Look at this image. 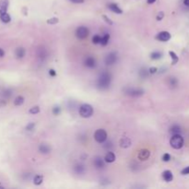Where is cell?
Masks as SVG:
<instances>
[{"instance_id": "28", "label": "cell", "mask_w": 189, "mask_h": 189, "mask_svg": "<svg viewBox=\"0 0 189 189\" xmlns=\"http://www.w3.org/2000/svg\"><path fill=\"white\" fill-rule=\"evenodd\" d=\"M29 113L31 114H37L40 113V107L39 106H33L30 109Z\"/></svg>"}, {"instance_id": "25", "label": "cell", "mask_w": 189, "mask_h": 189, "mask_svg": "<svg viewBox=\"0 0 189 189\" xmlns=\"http://www.w3.org/2000/svg\"><path fill=\"white\" fill-rule=\"evenodd\" d=\"M74 170H75V172L77 175H81V173H83L85 172V167L81 164H77L74 167Z\"/></svg>"}, {"instance_id": "7", "label": "cell", "mask_w": 189, "mask_h": 189, "mask_svg": "<svg viewBox=\"0 0 189 189\" xmlns=\"http://www.w3.org/2000/svg\"><path fill=\"white\" fill-rule=\"evenodd\" d=\"M116 61H117V54L116 52H111V53H109L106 55V57L104 59V62L107 66H112L114 64H116Z\"/></svg>"}, {"instance_id": "17", "label": "cell", "mask_w": 189, "mask_h": 189, "mask_svg": "<svg viewBox=\"0 0 189 189\" xmlns=\"http://www.w3.org/2000/svg\"><path fill=\"white\" fill-rule=\"evenodd\" d=\"M39 151L43 154H47L51 151V147L47 144H41L39 146Z\"/></svg>"}, {"instance_id": "1", "label": "cell", "mask_w": 189, "mask_h": 189, "mask_svg": "<svg viewBox=\"0 0 189 189\" xmlns=\"http://www.w3.org/2000/svg\"><path fill=\"white\" fill-rule=\"evenodd\" d=\"M111 79H112V77H111V75L108 73V72H102L101 75L99 76L98 77V80H97V86L99 89H101V90H105L107 89L111 84Z\"/></svg>"}, {"instance_id": "24", "label": "cell", "mask_w": 189, "mask_h": 189, "mask_svg": "<svg viewBox=\"0 0 189 189\" xmlns=\"http://www.w3.org/2000/svg\"><path fill=\"white\" fill-rule=\"evenodd\" d=\"M162 57V54L161 52H152L150 54V58L153 59V60H158V59H161Z\"/></svg>"}, {"instance_id": "41", "label": "cell", "mask_w": 189, "mask_h": 189, "mask_svg": "<svg viewBox=\"0 0 189 189\" xmlns=\"http://www.w3.org/2000/svg\"><path fill=\"white\" fill-rule=\"evenodd\" d=\"M4 55H5V52H4L3 49H1V48H0V57H3Z\"/></svg>"}, {"instance_id": "31", "label": "cell", "mask_w": 189, "mask_h": 189, "mask_svg": "<svg viewBox=\"0 0 189 189\" xmlns=\"http://www.w3.org/2000/svg\"><path fill=\"white\" fill-rule=\"evenodd\" d=\"M61 113V108L59 106H54L53 108V114L54 116H58V114H60Z\"/></svg>"}, {"instance_id": "30", "label": "cell", "mask_w": 189, "mask_h": 189, "mask_svg": "<svg viewBox=\"0 0 189 189\" xmlns=\"http://www.w3.org/2000/svg\"><path fill=\"white\" fill-rule=\"evenodd\" d=\"M101 38L102 37L100 35H94L93 37H92V43H93L94 44L100 43V42H101Z\"/></svg>"}, {"instance_id": "15", "label": "cell", "mask_w": 189, "mask_h": 189, "mask_svg": "<svg viewBox=\"0 0 189 189\" xmlns=\"http://www.w3.org/2000/svg\"><path fill=\"white\" fill-rule=\"evenodd\" d=\"M103 160H104L105 162L112 163V162H114V161H116V155H114V153L112 152V151H108L104 156V159H103Z\"/></svg>"}, {"instance_id": "2", "label": "cell", "mask_w": 189, "mask_h": 189, "mask_svg": "<svg viewBox=\"0 0 189 189\" xmlns=\"http://www.w3.org/2000/svg\"><path fill=\"white\" fill-rule=\"evenodd\" d=\"M170 145L175 150H180L184 146V138L180 134H173L170 138Z\"/></svg>"}, {"instance_id": "43", "label": "cell", "mask_w": 189, "mask_h": 189, "mask_svg": "<svg viewBox=\"0 0 189 189\" xmlns=\"http://www.w3.org/2000/svg\"><path fill=\"white\" fill-rule=\"evenodd\" d=\"M184 4L186 6L189 7V0H184Z\"/></svg>"}, {"instance_id": "44", "label": "cell", "mask_w": 189, "mask_h": 189, "mask_svg": "<svg viewBox=\"0 0 189 189\" xmlns=\"http://www.w3.org/2000/svg\"><path fill=\"white\" fill-rule=\"evenodd\" d=\"M0 188H3V186H1V184H0Z\"/></svg>"}, {"instance_id": "9", "label": "cell", "mask_w": 189, "mask_h": 189, "mask_svg": "<svg viewBox=\"0 0 189 189\" xmlns=\"http://www.w3.org/2000/svg\"><path fill=\"white\" fill-rule=\"evenodd\" d=\"M171 33H170L169 32H159L157 36H156V39L161 41V42H168V41L171 39Z\"/></svg>"}, {"instance_id": "39", "label": "cell", "mask_w": 189, "mask_h": 189, "mask_svg": "<svg viewBox=\"0 0 189 189\" xmlns=\"http://www.w3.org/2000/svg\"><path fill=\"white\" fill-rule=\"evenodd\" d=\"M49 75L51 76V77H55L56 76V71H55L54 69H49Z\"/></svg>"}, {"instance_id": "19", "label": "cell", "mask_w": 189, "mask_h": 189, "mask_svg": "<svg viewBox=\"0 0 189 189\" xmlns=\"http://www.w3.org/2000/svg\"><path fill=\"white\" fill-rule=\"evenodd\" d=\"M43 182V176L42 175H36L34 177H33V184L35 186H40L42 184Z\"/></svg>"}, {"instance_id": "5", "label": "cell", "mask_w": 189, "mask_h": 189, "mask_svg": "<svg viewBox=\"0 0 189 189\" xmlns=\"http://www.w3.org/2000/svg\"><path fill=\"white\" fill-rule=\"evenodd\" d=\"M89 34H90V31H89V29L87 27H85V26H80V27H79L76 30V36L77 38L79 40L86 39L89 36Z\"/></svg>"}, {"instance_id": "37", "label": "cell", "mask_w": 189, "mask_h": 189, "mask_svg": "<svg viewBox=\"0 0 189 189\" xmlns=\"http://www.w3.org/2000/svg\"><path fill=\"white\" fill-rule=\"evenodd\" d=\"M181 175H189V166H187V167H186V168H184L182 171H181Z\"/></svg>"}, {"instance_id": "35", "label": "cell", "mask_w": 189, "mask_h": 189, "mask_svg": "<svg viewBox=\"0 0 189 189\" xmlns=\"http://www.w3.org/2000/svg\"><path fill=\"white\" fill-rule=\"evenodd\" d=\"M169 83H170L171 86H176L177 85V79H175V77H170Z\"/></svg>"}, {"instance_id": "14", "label": "cell", "mask_w": 189, "mask_h": 189, "mask_svg": "<svg viewBox=\"0 0 189 189\" xmlns=\"http://www.w3.org/2000/svg\"><path fill=\"white\" fill-rule=\"evenodd\" d=\"M108 9L110 10H112L114 13H116V14H122L123 13V10H122L120 7L117 6V4H116V3L108 4Z\"/></svg>"}, {"instance_id": "8", "label": "cell", "mask_w": 189, "mask_h": 189, "mask_svg": "<svg viewBox=\"0 0 189 189\" xmlns=\"http://www.w3.org/2000/svg\"><path fill=\"white\" fill-rule=\"evenodd\" d=\"M150 151L148 149H141L138 153V160L141 161H147L148 159L150 158Z\"/></svg>"}, {"instance_id": "12", "label": "cell", "mask_w": 189, "mask_h": 189, "mask_svg": "<svg viewBox=\"0 0 189 189\" xmlns=\"http://www.w3.org/2000/svg\"><path fill=\"white\" fill-rule=\"evenodd\" d=\"M131 139L128 138H122L120 140H119V145L121 148H123V149H127L131 146Z\"/></svg>"}, {"instance_id": "29", "label": "cell", "mask_w": 189, "mask_h": 189, "mask_svg": "<svg viewBox=\"0 0 189 189\" xmlns=\"http://www.w3.org/2000/svg\"><path fill=\"white\" fill-rule=\"evenodd\" d=\"M46 22H47V24H52V25H54V24L58 23V22H59V20H58L57 18H48Z\"/></svg>"}, {"instance_id": "23", "label": "cell", "mask_w": 189, "mask_h": 189, "mask_svg": "<svg viewBox=\"0 0 189 189\" xmlns=\"http://www.w3.org/2000/svg\"><path fill=\"white\" fill-rule=\"evenodd\" d=\"M109 40H110V35L104 34V36H102L101 38V42H100V43H101L102 46H106L109 43Z\"/></svg>"}, {"instance_id": "33", "label": "cell", "mask_w": 189, "mask_h": 189, "mask_svg": "<svg viewBox=\"0 0 189 189\" xmlns=\"http://www.w3.org/2000/svg\"><path fill=\"white\" fill-rule=\"evenodd\" d=\"M34 127H35V123H29L27 125H26V130L32 131V130H33Z\"/></svg>"}, {"instance_id": "6", "label": "cell", "mask_w": 189, "mask_h": 189, "mask_svg": "<svg viewBox=\"0 0 189 189\" xmlns=\"http://www.w3.org/2000/svg\"><path fill=\"white\" fill-rule=\"evenodd\" d=\"M125 94L132 96V97H138V96L143 95L144 91L139 88H127L125 90Z\"/></svg>"}, {"instance_id": "20", "label": "cell", "mask_w": 189, "mask_h": 189, "mask_svg": "<svg viewBox=\"0 0 189 189\" xmlns=\"http://www.w3.org/2000/svg\"><path fill=\"white\" fill-rule=\"evenodd\" d=\"M0 20H1V21L4 22V23H9L11 20V17L9 13L5 12L3 14H0Z\"/></svg>"}, {"instance_id": "16", "label": "cell", "mask_w": 189, "mask_h": 189, "mask_svg": "<svg viewBox=\"0 0 189 189\" xmlns=\"http://www.w3.org/2000/svg\"><path fill=\"white\" fill-rule=\"evenodd\" d=\"M9 5V0H1L0 1V14L7 12Z\"/></svg>"}, {"instance_id": "11", "label": "cell", "mask_w": 189, "mask_h": 189, "mask_svg": "<svg viewBox=\"0 0 189 189\" xmlns=\"http://www.w3.org/2000/svg\"><path fill=\"white\" fill-rule=\"evenodd\" d=\"M84 64L89 68H95V66H96V60H95L94 57L89 56V57H87L86 59H85Z\"/></svg>"}, {"instance_id": "26", "label": "cell", "mask_w": 189, "mask_h": 189, "mask_svg": "<svg viewBox=\"0 0 189 189\" xmlns=\"http://www.w3.org/2000/svg\"><path fill=\"white\" fill-rule=\"evenodd\" d=\"M180 131H181V128H180L179 125H173L171 130H170V132L173 133V134H179Z\"/></svg>"}, {"instance_id": "32", "label": "cell", "mask_w": 189, "mask_h": 189, "mask_svg": "<svg viewBox=\"0 0 189 189\" xmlns=\"http://www.w3.org/2000/svg\"><path fill=\"white\" fill-rule=\"evenodd\" d=\"M102 18L104 20V21L106 22L107 24H109V25H113L114 24V22L112 21V20H111L109 17H107L106 15H102Z\"/></svg>"}, {"instance_id": "22", "label": "cell", "mask_w": 189, "mask_h": 189, "mask_svg": "<svg viewBox=\"0 0 189 189\" xmlns=\"http://www.w3.org/2000/svg\"><path fill=\"white\" fill-rule=\"evenodd\" d=\"M169 54H170V56H171V58H172V65L177 64V62H178V60H179L178 55H177V54L175 53V52H173V51H170V52H169Z\"/></svg>"}, {"instance_id": "21", "label": "cell", "mask_w": 189, "mask_h": 189, "mask_svg": "<svg viewBox=\"0 0 189 189\" xmlns=\"http://www.w3.org/2000/svg\"><path fill=\"white\" fill-rule=\"evenodd\" d=\"M24 101H25V99H24L23 96L18 95L14 100V104L16 105V106H20V105H22L24 103Z\"/></svg>"}, {"instance_id": "4", "label": "cell", "mask_w": 189, "mask_h": 189, "mask_svg": "<svg viewBox=\"0 0 189 189\" xmlns=\"http://www.w3.org/2000/svg\"><path fill=\"white\" fill-rule=\"evenodd\" d=\"M94 139L98 143H103L107 139V132L104 129H97L94 133Z\"/></svg>"}, {"instance_id": "42", "label": "cell", "mask_w": 189, "mask_h": 189, "mask_svg": "<svg viewBox=\"0 0 189 189\" xmlns=\"http://www.w3.org/2000/svg\"><path fill=\"white\" fill-rule=\"evenodd\" d=\"M147 2H148V4H153L156 2V0H147Z\"/></svg>"}, {"instance_id": "36", "label": "cell", "mask_w": 189, "mask_h": 189, "mask_svg": "<svg viewBox=\"0 0 189 189\" xmlns=\"http://www.w3.org/2000/svg\"><path fill=\"white\" fill-rule=\"evenodd\" d=\"M163 17H164V13L162 12V11H161V12L158 13L157 17H156V20H157L158 21H160V20H162V18H163Z\"/></svg>"}, {"instance_id": "38", "label": "cell", "mask_w": 189, "mask_h": 189, "mask_svg": "<svg viewBox=\"0 0 189 189\" xmlns=\"http://www.w3.org/2000/svg\"><path fill=\"white\" fill-rule=\"evenodd\" d=\"M157 71H158V68H156V66H151V68H150V69H149L150 74H155V73H157Z\"/></svg>"}, {"instance_id": "3", "label": "cell", "mask_w": 189, "mask_h": 189, "mask_svg": "<svg viewBox=\"0 0 189 189\" xmlns=\"http://www.w3.org/2000/svg\"><path fill=\"white\" fill-rule=\"evenodd\" d=\"M79 113L81 117L90 118L92 116V114H93V108H92V106L91 104H89V103H84V104H82L79 107Z\"/></svg>"}, {"instance_id": "13", "label": "cell", "mask_w": 189, "mask_h": 189, "mask_svg": "<svg viewBox=\"0 0 189 189\" xmlns=\"http://www.w3.org/2000/svg\"><path fill=\"white\" fill-rule=\"evenodd\" d=\"M162 179H163L165 182H172L173 179V173L170 171V170H166L163 173H162Z\"/></svg>"}, {"instance_id": "34", "label": "cell", "mask_w": 189, "mask_h": 189, "mask_svg": "<svg viewBox=\"0 0 189 189\" xmlns=\"http://www.w3.org/2000/svg\"><path fill=\"white\" fill-rule=\"evenodd\" d=\"M170 160H171V155H170L169 153L163 154V156H162V161H163L164 162H167V161H169Z\"/></svg>"}, {"instance_id": "10", "label": "cell", "mask_w": 189, "mask_h": 189, "mask_svg": "<svg viewBox=\"0 0 189 189\" xmlns=\"http://www.w3.org/2000/svg\"><path fill=\"white\" fill-rule=\"evenodd\" d=\"M93 164H94V166H95V167L97 168V169H102V168L104 167L105 161H104V160H103V159H102V157L96 156V157L94 158Z\"/></svg>"}, {"instance_id": "27", "label": "cell", "mask_w": 189, "mask_h": 189, "mask_svg": "<svg viewBox=\"0 0 189 189\" xmlns=\"http://www.w3.org/2000/svg\"><path fill=\"white\" fill-rule=\"evenodd\" d=\"M149 70H147L146 68H142L141 70L139 71V76L142 77V79H146V77L149 76Z\"/></svg>"}, {"instance_id": "40", "label": "cell", "mask_w": 189, "mask_h": 189, "mask_svg": "<svg viewBox=\"0 0 189 189\" xmlns=\"http://www.w3.org/2000/svg\"><path fill=\"white\" fill-rule=\"evenodd\" d=\"M69 1H71L72 3H75V4H81L84 2V0H69Z\"/></svg>"}, {"instance_id": "18", "label": "cell", "mask_w": 189, "mask_h": 189, "mask_svg": "<svg viewBox=\"0 0 189 189\" xmlns=\"http://www.w3.org/2000/svg\"><path fill=\"white\" fill-rule=\"evenodd\" d=\"M25 54H26V51L23 47H18L16 49V51H15V54H16V56L18 58H23L25 56Z\"/></svg>"}]
</instances>
